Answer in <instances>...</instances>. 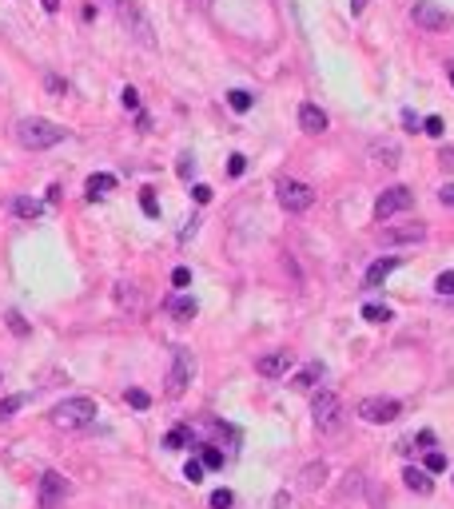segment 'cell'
Here are the masks:
<instances>
[{
	"label": "cell",
	"instance_id": "f35d334b",
	"mask_svg": "<svg viewBox=\"0 0 454 509\" xmlns=\"http://www.w3.org/2000/svg\"><path fill=\"white\" fill-rule=\"evenodd\" d=\"M175 171H180V180H192V171H195L192 155H183V160H180V168H175Z\"/></svg>",
	"mask_w": 454,
	"mask_h": 509
},
{
	"label": "cell",
	"instance_id": "6da1fadb",
	"mask_svg": "<svg viewBox=\"0 0 454 509\" xmlns=\"http://www.w3.org/2000/svg\"><path fill=\"white\" fill-rule=\"evenodd\" d=\"M64 136H68V131H64L60 124L40 120V116H28V120H21V124H16V140H21V148H28V151L56 148V143H60Z\"/></svg>",
	"mask_w": 454,
	"mask_h": 509
},
{
	"label": "cell",
	"instance_id": "ffe728a7",
	"mask_svg": "<svg viewBox=\"0 0 454 509\" xmlns=\"http://www.w3.org/2000/svg\"><path fill=\"white\" fill-rule=\"evenodd\" d=\"M40 211L44 207L36 199H28V195H16V199H12V215H21V219H36Z\"/></svg>",
	"mask_w": 454,
	"mask_h": 509
},
{
	"label": "cell",
	"instance_id": "5bb4252c",
	"mask_svg": "<svg viewBox=\"0 0 454 509\" xmlns=\"http://www.w3.org/2000/svg\"><path fill=\"white\" fill-rule=\"evenodd\" d=\"M168 310H172L175 322H192L195 310H200V302H195L192 295H175V299H168Z\"/></svg>",
	"mask_w": 454,
	"mask_h": 509
},
{
	"label": "cell",
	"instance_id": "2e32d148",
	"mask_svg": "<svg viewBox=\"0 0 454 509\" xmlns=\"http://www.w3.org/2000/svg\"><path fill=\"white\" fill-rule=\"evenodd\" d=\"M371 160L383 163V168H399V148L391 140H374L371 143Z\"/></svg>",
	"mask_w": 454,
	"mask_h": 509
},
{
	"label": "cell",
	"instance_id": "bcb514c9",
	"mask_svg": "<svg viewBox=\"0 0 454 509\" xmlns=\"http://www.w3.org/2000/svg\"><path fill=\"white\" fill-rule=\"evenodd\" d=\"M44 12H60V0H44Z\"/></svg>",
	"mask_w": 454,
	"mask_h": 509
},
{
	"label": "cell",
	"instance_id": "8992f818",
	"mask_svg": "<svg viewBox=\"0 0 454 509\" xmlns=\"http://www.w3.org/2000/svg\"><path fill=\"white\" fill-rule=\"evenodd\" d=\"M192 378H195V359L188 354V350H175L172 354V370H168V398H180Z\"/></svg>",
	"mask_w": 454,
	"mask_h": 509
},
{
	"label": "cell",
	"instance_id": "cb8c5ba5",
	"mask_svg": "<svg viewBox=\"0 0 454 509\" xmlns=\"http://www.w3.org/2000/svg\"><path fill=\"white\" fill-rule=\"evenodd\" d=\"M4 322H9V330L16 334V339H28V322H24L21 310H9V314H4Z\"/></svg>",
	"mask_w": 454,
	"mask_h": 509
},
{
	"label": "cell",
	"instance_id": "d4e9b609",
	"mask_svg": "<svg viewBox=\"0 0 454 509\" xmlns=\"http://www.w3.org/2000/svg\"><path fill=\"white\" fill-rule=\"evenodd\" d=\"M363 319H367V322H391V307H379V302H367V307H363Z\"/></svg>",
	"mask_w": 454,
	"mask_h": 509
},
{
	"label": "cell",
	"instance_id": "ab89813d",
	"mask_svg": "<svg viewBox=\"0 0 454 509\" xmlns=\"http://www.w3.org/2000/svg\"><path fill=\"white\" fill-rule=\"evenodd\" d=\"M438 163H443L446 171H454V148H443V151H438Z\"/></svg>",
	"mask_w": 454,
	"mask_h": 509
},
{
	"label": "cell",
	"instance_id": "484cf974",
	"mask_svg": "<svg viewBox=\"0 0 454 509\" xmlns=\"http://www.w3.org/2000/svg\"><path fill=\"white\" fill-rule=\"evenodd\" d=\"M200 461H203V469H220L223 466V454L215 446H200Z\"/></svg>",
	"mask_w": 454,
	"mask_h": 509
},
{
	"label": "cell",
	"instance_id": "4dcf8cb0",
	"mask_svg": "<svg viewBox=\"0 0 454 509\" xmlns=\"http://www.w3.org/2000/svg\"><path fill=\"white\" fill-rule=\"evenodd\" d=\"M124 398H128V406H136V410H148V406H151L148 390H128V394H124Z\"/></svg>",
	"mask_w": 454,
	"mask_h": 509
},
{
	"label": "cell",
	"instance_id": "7402d4cb",
	"mask_svg": "<svg viewBox=\"0 0 454 509\" xmlns=\"http://www.w3.org/2000/svg\"><path fill=\"white\" fill-rule=\"evenodd\" d=\"M24 406H28V394H9V398L0 402V418H12V414Z\"/></svg>",
	"mask_w": 454,
	"mask_h": 509
},
{
	"label": "cell",
	"instance_id": "d590c367",
	"mask_svg": "<svg viewBox=\"0 0 454 509\" xmlns=\"http://www.w3.org/2000/svg\"><path fill=\"white\" fill-rule=\"evenodd\" d=\"M116 299L124 302V307H136V287H128V283H120V295Z\"/></svg>",
	"mask_w": 454,
	"mask_h": 509
},
{
	"label": "cell",
	"instance_id": "4fadbf2b",
	"mask_svg": "<svg viewBox=\"0 0 454 509\" xmlns=\"http://www.w3.org/2000/svg\"><path fill=\"white\" fill-rule=\"evenodd\" d=\"M299 128L307 131V136H319V131H327V111L315 108V104H303V108H299Z\"/></svg>",
	"mask_w": 454,
	"mask_h": 509
},
{
	"label": "cell",
	"instance_id": "1f68e13d",
	"mask_svg": "<svg viewBox=\"0 0 454 509\" xmlns=\"http://www.w3.org/2000/svg\"><path fill=\"white\" fill-rule=\"evenodd\" d=\"M443 469H446V454L431 449V454H426V474H443Z\"/></svg>",
	"mask_w": 454,
	"mask_h": 509
},
{
	"label": "cell",
	"instance_id": "74e56055",
	"mask_svg": "<svg viewBox=\"0 0 454 509\" xmlns=\"http://www.w3.org/2000/svg\"><path fill=\"white\" fill-rule=\"evenodd\" d=\"M192 199H195V203H207V199H212V187H207V183H195V187H192Z\"/></svg>",
	"mask_w": 454,
	"mask_h": 509
},
{
	"label": "cell",
	"instance_id": "60d3db41",
	"mask_svg": "<svg viewBox=\"0 0 454 509\" xmlns=\"http://www.w3.org/2000/svg\"><path fill=\"white\" fill-rule=\"evenodd\" d=\"M438 199H443L446 207H454V183H443V191H438Z\"/></svg>",
	"mask_w": 454,
	"mask_h": 509
},
{
	"label": "cell",
	"instance_id": "52a82bcc",
	"mask_svg": "<svg viewBox=\"0 0 454 509\" xmlns=\"http://www.w3.org/2000/svg\"><path fill=\"white\" fill-rule=\"evenodd\" d=\"M403 414V406L394 398H363L359 402V418L371 422V426H387V422H394Z\"/></svg>",
	"mask_w": 454,
	"mask_h": 509
},
{
	"label": "cell",
	"instance_id": "d6a6232c",
	"mask_svg": "<svg viewBox=\"0 0 454 509\" xmlns=\"http://www.w3.org/2000/svg\"><path fill=\"white\" fill-rule=\"evenodd\" d=\"M120 100H124V108H128V111H140V92H136V88H124Z\"/></svg>",
	"mask_w": 454,
	"mask_h": 509
},
{
	"label": "cell",
	"instance_id": "7c38bea8",
	"mask_svg": "<svg viewBox=\"0 0 454 509\" xmlns=\"http://www.w3.org/2000/svg\"><path fill=\"white\" fill-rule=\"evenodd\" d=\"M291 362H295V359L287 354V350H275V354H263L255 366H259L263 378H279V374H287V370H291Z\"/></svg>",
	"mask_w": 454,
	"mask_h": 509
},
{
	"label": "cell",
	"instance_id": "f6af8a7d",
	"mask_svg": "<svg viewBox=\"0 0 454 509\" xmlns=\"http://www.w3.org/2000/svg\"><path fill=\"white\" fill-rule=\"evenodd\" d=\"M363 9H367V0H351V12H355V16H363Z\"/></svg>",
	"mask_w": 454,
	"mask_h": 509
},
{
	"label": "cell",
	"instance_id": "ba28073f",
	"mask_svg": "<svg viewBox=\"0 0 454 509\" xmlns=\"http://www.w3.org/2000/svg\"><path fill=\"white\" fill-rule=\"evenodd\" d=\"M414 203V195H411V187H387L379 199H374V219L383 223V219H391V215H399V211H406Z\"/></svg>",
	"mask_w": 454,
	"mask_h": 509
},
{
	"label": "cell",
	"instance_id": "44dd1931",
	"mask_svg": "<svg viewBox=\"0 0 454 509\" xmlns=\"http://www.w3.org/2000/svg\"><path fill=\"white\" fill-rule=\"evenodd\" d=\"M227 104H232V111H252L255 96H252V92H243V88H232V92H227Z\"/></svg>",
	"mask_w": 454,
	"mask_h": 509
},
{
	"label": "cell",
	"instance_id": "9a60e30c",
	"mask_svg": "<svg viewBox=\"0 0 454 509\" xmlns=\"http://www.w3.org/2000/svg\"><path fill=\"white\" fill-rule=\"evenodd\" d=\"M112 187H116V175H108V171H96V175H88V183H84L88 199H104Z\"/></svg>",
	"mask_w": 454,
	"mask_h": 509
},
{
	"label": "cell",
	"instance_id": "5b68a950",
	"mask_svg": "<svg viewBox=\"0 0 454 509\" xmlns=\"http://www.w3.org/2000/svg\"><path fill=\"white\" fill-rule=\"evenodd\" d=\"M275 195H279V207L291 211V215H299V211H307L315 203V187H307L299 180H279L275 183Z\"/></svg>",
	"mask_w": 454,
	"mask_h": 509
},
{
	"label": "cell",
	"instance_id": "83f0119b",
	"mask_svg": "<svg viewBox=\"0 0 454 509\" xmlns=\"http://www.w3.org/2000/svg\"><path fill=\"white\" fill-rule=\"evenodd\" d=\"M423 131H426V136H434V140H443V131H446L443 116H426V120H423Z\"/></svg>",
	"mask_w": 454,
	"mask_h": 509
},
{
	"label": "cell",
	"instance_id": "ac0fdd59",
	"mask_svg": "<svg viewBox=\"0 0 454 509\" xmlns=\"http://www.w3.org/2000/svg\"><path fill=\"white\" fill-rule=\"evenodd\" d=\"M319 378H323V362H307V366H303L299 374L291 378V386H295V390H311Z\"/></svg>",
	"mask_w": 454,
	"mask_h": 509
},
{
	"label": "cell",
	"instance_id": "8fae6325",
	"mask_svg": "<svg viewBox=\"0 0 454 509\" xmlns=\"http://www.w3.org/2000/svg\"><path fill=\"white\" fill-rule=\"evenodd\" d=\"M423 239H426V223H418V219L383 231V243H394V247H399V243H423Z\"/></svg>",
	"mask_w": 454,
	"mask_h": 509
},
{
	"label": "cell",
	"instance_id": "9c48e42d",
	"mask_svg": "<svg viewBox=\"0 0 454 509\" xmlns=\"http://www.w3.org/2000/svg\"><path fill=\"white\" fill-rule=\"evenodd\" d=\"M64 498H68V481H64L56 469H48L40 478V509H60Z\"/></svg>",
	"mask_w": 454,
	"mask_h": 509
},
{
	"label": "cell",
	"instance_id": "4316f807",
	"mask_svg": "<svg viewBox=\"0 0 454 509\" xmlns=\"http://www.w3.org/2000/svg\"><path fill=\"white\" fill-rule=\"evenodd\" d=\"M140 207H144V215H151V219L160 215V203H156V191H151V187L140 191Z\"/></svg>",
	"mask_w": 454,
	"mask_h": 509
},
{
	"label": "cell",
	"instance_id": "7bdbcfd3",
	"mask_svg": "<svg viewBox=\"0 0 454 509\" xmlns=\"http://www.w3.org/2000/svg\"><path fill=\"white\" fill-rule=\"evenodd\" d=\"M44 84H48V92H64V80H56V76H44Z\"/></svg>",
	"mask_w": 454,
	"mask_h": 509
},
{
	"label": "cell",
	"instance_id": "d6986e66",
	"mask_svg": "<svg viewBox=\"0 0 454 509\" xmlns=\"http://www.w3.org/2000/svg\"><path fill=\"white\" fill-rule=\"evenodd\" d=\"M403 259H379V263H371V270H367V287H379V283L391 275L394 267H399Z\"/></svg>",
	"mask_w": 454,
	"mask_h": 509
},
{
	"label": "cell",
	"instance_id": "b9f144b4",
	"mask_svg": "<svg viewBox=\"0 0 454 509\" xmlns=\"http://www.w3.org/2000/svg\"><path fill=\"white\" fill-rule=\"evenodd\" d=\"M414 442H418V446H423V449H431V446H434V434H431V429H423V434H418V438H414Z\"/></svg>",
	"mask_w": 454,
	"mask_h": 509
},
{
	"label": "cell",
	"instance_id": "e575fe53",
	"mask_svg": "<svg viewBox=\"0 0 454 509\" xmlns=\"http://www.w3.org/2000/svg\"><path fill=\"white\" fill-rule=\"evenodd\" d=\"M172 283H175V287L183 290V287H188V283H192V270H188V267H175V270H172Z\"/></svg>",
	"mask_w": 454,
	"mask_h": 509
},
{
	"label": "cell",
	"instance_id": "30bf717a",
	"mask_svg": "<svg viewBox=\"0 0 454 509\" xmlns=\"http://www.w3.org/2000/svg\"><path fill=\"white\" fill-rule=\"evenodd\" d=\"M411 21L414 24H418V28H443V24H446V12L443 9H438V4H431V0H418V4H414V9H411Z\"/></svg>",
	"mask_w": 454,
	"mask_h": 509
},
{
	"label": "cell",
	"instance_id": "603a6c76",
	"mask_svg": "<svg viewBox=\"0 0 454 509\" xmlns=\"http://www.w3.org/2000/svg\"><path fill=\"white\" fill-rule=\"evenodd\" d=\"M188 442H192V429H188V426H175L172 434L163 438V449H180V446H188Z\"/></svg>",
	"mask_w": 454,
	"mask_h": 509
},
{
	"label": "cell",
	"instance_id": "e0dca14e",
	"mask_svg": "<svg viewBox=\"0 0 454 509\" xmlns=\"http://www.w3.org/2000/svg\"><path fill=\"white\" fill-rule=\"evenodd\" d=\"M403 481H406V489H414V493H431L434 489L431 474H426V469H414V466L403 469Z\"/></svg>",
	"mask_w": 454,
	"mask_h": 509
},
{
	"label": "cell",
	"instance_id": "ee69618b",
	"mask_svg": "<svg viewBox=\"0 0 454 509\" xmlns=\"http://www.w3.org/2000/svg\"><path fill=\"white\" fill-rule=\"evenodd\" d=\"M403 124L414 131V128H418V116H414V111H403Z\"/></svg>",
	"mask_w": 454,
	"mask_h": 509
},
{
	"label": "cell",
	"instance_id": "836d02e7",
	"mask_svg": "<svg viewBox=\"0 0 454 509\" xmlns=\"http://www.w3.org/2000/svg\"><path fill=\"white\" fill-rule=\"evenodd\" d=\"M183 474H188V481H203V461H188V466H183Z\"/></svg>",
	"mask_w": 454,
	"mask_h": 509
},
{
	"label": "cell",
	"instance_id": "3957f363",
	"mask_svg": "<svg viewBox=\"0 0 454 509\" xmlns=\"http://www.w3.org/2000/svg\"><path fill=\"white\" fill-rule=\"evenodd\" d=\"M116 16H120V24L136 36V40L144 44V48H151L156 44V32H151V21L144 16V9L136 4V0H116Z\"/></svg>",
	"mask_w": 454,
	"mask_h": 509
},
{
	"label": "cell",
	"instance_id": "8d00e7d4",
	"mask_svg": "<svg viewBox=\"0 0 454 509\" xmlns=\"http://www.w3.org/2000/svg\"><path fill=\"white\" fill-rule=\"evenodd\" d=\"M243 171H247V160H243V155H232V160H227V175H243Z\"/></svg>",
	"mask_w": 454,
	"mask_h": 509
},
{
	"label": "cell",
	"instance_id": "f546056e",
	"mask_svg": "<svg viewBox=\"0 0 454 509\" xmlns=\"http://www.w3.org/2000/svg\"><path fill=\"white\" fill-rule=\"evenodd\" d=\"M232 505H235L232 489H215V493H212V509H232Z\"/></svg>",
	"mask_w": 454,
	"mask_h": 509
},
{
	"label": "cell",
	"instance_id": "7dc6e473",
	"mask_svg": "<svg viewBox=\"0 0 454 509\" xmlns=\"http://www.w3.org/2000/svg\"><path fill=\"white\" fill-rule=\"evenodd\" d=\"M450 84H454V64H450Z\"/></svg>",
	"mask_w": 454,
	"mask_h": 509
},
{
	"label": "cell",
	"instance_id": "7a4b0ae2",
	"mask_svg": "<svg viewBox=\"0 0 454 509\" xmlns=\"http://www.w3.org/2000/svg\"><path fill=\"white\" fill-rule=\"evenodd\" d=\"M92 418H96V402L92 398H68L52 410V426L60 429H84L92 426Z\"/></svg>",
	"mask_w": 454,
	"mask_h": 509
},
{
	"label": "cell",
	"instance_id": "277c9868",
	"mask_svg": "<svg viewBox=\"0 0 454 509\" xmlns=\"http://www.w3.org/2000/svg\"><path fill=\"white\" fill-rule=\"evenodd\" d=\"M311 418H315V429H323V434H331L335 426H339V418H343V402H339V394H331V390H319L311 402Z\"/></svg>",
	"mask_w": 454,
	"mask_h": 509
},
{
	"label": "cell",
	"instance_id": "f1b7e54d",
	"mask_svg": "<svg viewBox=\"0 0 454 509\" xmlns=\"http://www.w3.org/2000/svg\"><path fill=\"white\" fill-rule=\"evenodd\" d=\"M434 290H438V295H446V299H450V295H454V270H443V275H438V279H434Z\"/></svg>",
	"mask_w": 454,
	"mask_h": 509
}]
</instances>
